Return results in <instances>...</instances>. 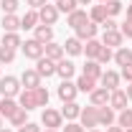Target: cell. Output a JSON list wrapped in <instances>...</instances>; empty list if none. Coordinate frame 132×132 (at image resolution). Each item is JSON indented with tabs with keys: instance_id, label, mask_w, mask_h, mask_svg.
Segmentation results:
<instances>
[{
	"instance_id": "42",
	"label": "cell",
	"mask_w": 132,
	"mask_h": 132,
	"mask_svg": "<svg viewBox=\"0 0 132 132\" xmlns=\"http://www.w3.org/2000/svg\"><path fill=\"white\" fill-rule=\"evenodd\" d=\"M18 132H41V127H38L36 122H26L23 127H18Z\"/></svg>"
},
{
	"instance_id": "48",
	"label": "cell",
	"mask_w": 132,
	"mask_h": 132,
	"mask_svg": "<svg viewBox=\"0 0 132 132\" xmlns=\"http://www.w3.org/2000/svg\"><path fill=\"white\" fill-rule=\"evenodd\" d=\"M76 3H79V5H89L92 0H76Z\"/></svg>"
},
{
	"instance_id": "40",
	"label": "cell",
	"mask_w": 132,
	"mask_h": 132,
	"mask_svg": "<svg viewBox=\"0 0 132 132\" xmlns=\"http://www.w3.org/2000/svg\"><path fill=\"white\" fill-rule=\"evenodd\" d=\"M119 76H122V79H125L127 84H132V64L122 66V71H119Z\"/></svg>"
},
{
	"instance_id": "25",
	"label": "cell",
	"mask_w": 132,
	"mask_h": 132,
	"mask_svg": "<svg viewBox=\"0 0 132 132\" xmlns=\"http://www.w3.org/2000/svg\"><path fill=\"white\" fill-rule=\"evenodd\" d=\"M114 64H117V66H127V64H132V48L119 46V48L114 51Z\"/></svg>"
},
{
	"instance_id": "15",
	"label": "cell",
	"mask_w": 132,
	"mask_h": 132,
	"mask_svg": "<svg viewBox=\"0 0 132 132\" xmlns=\"http://www.w3.org/2000/svg\"><path fill=\"white\" fill-rule=\"evenodd\" d=\"M99 81H102V86H104V89L114 92V89H119V81H122V76H119L117 71H109V69H107V71L102 74V79H99Z\"/></svg>"
},
{
	"instance_id": "19",
	"label": "cell",
	"mask_w": 132,
	"mask_h": 132,
	"mask_svg": "<svg viewBox=\"0 0 132 132\" xmlns=\"http://www.w3.org/2000/svg\"><path fill=\"white\" fill-rule=\"evenodd\" d=\"M56 74L61 76V79H71L74 74H76V66H74V61H66V59H61V61H56Z\"/></svg>"
},
{
	"instance_id": "10",
	"label": "cell",
	"mask_w": 132,
	"mask_h": 132,
	"mask_svg": "<svg viewBox=\"0 0 132 132\" xmlns=\"http://www.w3.org/2000/svg\"><path fill=\"white\" fill-rule=\"evenodd\" d=\"M20 84H23V89H38V86H41L38 71H36V69H26V71L20 74Z\"/></svg>"
},
{
	"instance_id": "9",
	"label": "cell",
	"mask_w": 132,
	"mask_h": 132,
	"mask_svg": "<svg viewBox=\"0 0 132 132\" xmlns=\"http://www.w3.org/2000/svg\"><path fill=\"white\" fill-rule=\"evenodd\" d=\"M36 71H38V76L43 79H48V76H53L56 74V61H51V59H46V56H41L38 61H36Z\"/></svg>"
},
{
	"instance_id": "33",
	"label": "cell",
	"mask_w": 132,
	"mask_h": 132,
	"mask_svg": "<svg viewBox=\"0 0 132 132\" xmlns=\"http://www.w3.org/2000/svg\"><path fill=\"white\" fill-rule=\"evenodd\" d=\"M56 8H59V13H74L76 8H79V3L76 0H56Z\"/></svg>"
},
{
	"instance_id": "38",
	"label": "cell",
	"mask_w": 132,
	"mask_h": 132,
	"mask_svg": "<svg viewBox=\"0 0 132 132\" xmlns=\"http://www.w3.org/2000/svg\"><path fill=\"white\" fill-rule=\"evenodd\" d=\"M36 97H38V104H41V107H48L51 94H48V89H46V86H38V89H36Z\"/></svg>"
},
{
	"instance_id": "29",
	"label": "cell",
	"mask_w": 132,
	"mask_h": 132,
	"mask_svg": "<svg viewBox=\"0 0 132 132\" xmlns=\"http://www.w3.org/2000/svg\"><path fill=\"white\" fill-rule=\"evenodd\" d=\"M89 20H92V23H97V26H102V23L107 20V8H104V3L92 8V13H89Z\"/></svg>"
},
{
	"instance_id": "55",
	"label": "cell",
	"mask_w": 132,
	"mask_h": 132,
	"mask_svg": "<svg viewBox=\"0 0 132 132\" xmlns=\"http://www.w3.org/2000/svg\"><path fill=\"white\" fill-rule=\"evenodd\" d=\"M0 66H3V64H0Z\"/></svg>"
},
{
	"instance_id": "41",
	"label": "cell",
	"mask_w": 132,
	"mask_h": 132,
	"mask_svg": "<svg viewBox=\"0 0 132 132\" xmlns=\"http://www.w3.org/2000/svg\"><path fill=\"white\" fill-rule=\"evenodd\" d=\"M64 132H86V130H84V127L79 125V122H66Z\"/></svg>"
},
{
	"instance_id": "35",
	"label": "cell",
	"mask_w": 132,
	"mask_h": 132,
	"mask_svg": "<svg viewBox=\"0 0 132 132\" xmlns=\"http://www.w3.org/2000/svg\"><path fill=\"white\" fill-rule=\"evenodd\" d=\"M18 0H3L0 3V8H3V15H15V10H18Z\"/></svg>"
},
{
	"instance_id": "22",
	"label": "cell",
	"mask_w": 132,
	"mask_h": 132,
	"mask_svg": "<svg viewBox=\"0 0 132 132\" xmlns=\"http://www.w3.org/2000/svg\"><path fill=\"white\" fill-rule=\"evenodd\" d=\"M84 76H89V79H102V64L99 61H94V59H86V64H84Z\"/></svg>"
},
{
	"instance_id": "43",
	"label": "cell",
	"mask_w": 132,
	"mask_h": 132,
	"mask_svg": "<svg viewBox=\"0 0 132 132\" xmlns=\"http://www.w3.org/2000/svg\"><path fill=\"white\" fill-rule=\"evenodd\" d=\"M102 28H104V31H119V26H117L114 18H107V20L102 23Z\"/></svg>"
},
{
	"instance_id": "4",
	"label": "cell",
	"mask_w": 132,
	"mask_h": 132,
	"mask_svg": "<svg viewBox=\"0 0 132 132\" xmlns=\"http://www.w3.org/2000/svg\"><path fill=\"white\" fill-rule=\"evenodd\" d=\"M20 51H23V56H26V59L38 61V59L43 56V43H38L36 38H28L26 43H20Z\"/></svg>"
},
{
	"instance_id": "51",
	"label": "cell",
	"mask_w": 132,
	"mask_h": 132,
	"mask_svg": "<svg viewBox=\"0 0 132 132\" xmlns=\"http://www.w3.org/2000/svg\"><path fill=\"white\" fill-rule=\"evenodd\" d=\"M89 132H99V130H97V127H94V130H89Z\"/></svg>"
},
{
	"instance_id": "17",
	"label": "cell",
	"mask_w": 132,
	"mask_h": 132,
	"mask_svg": "<svg viewBox=\"0 0 132 132\" xmlns=\"http://www.w3.org/2000/svg\"><path fill=\"white\" fill-rule=\"evenodd\" d=\"M79 114H81V107H79L76 102H64V107H61V117H64L66 122L79 119Z\"/></svg>"
},
{
	"instance_id": "31",
	"label": "cell",
	"mask_w": 132,
	"mask_h": 132,
	"mask_svg": "<svg viewBox=\"0 0 132 132\" xmlns=\"http://www.w3.org/2000/svg\"><path fill=\"white\" fill-rule=\"evenodd\" d=\"M117 125L122 127V130H130L132 127V109H122V112H117Z\"/></svg>"
},
{
	"instance_id": "47",
	"label": "cell",
	"mask_w": 132,
	"mask_h": 132,
	"mask_svg": "<svg viewBox=\"0 0 132 132\" xmlns=\"http://www.w3.org/2000/svg\"><path fill=\"white\" fill-rule=\"evenodd\" d=\"M127 18L132 20V5H127Z\"/></svg>"
},
{
	"instance_id": "11",
	"label": "cell",
	"mask_w": 132,
	"mask_h": 132,
	"mask_svg": "<svg viewBox=\"0 0 132 132\" xmlns=\"http://www.w3.org/2000/svg\"><path fill=\"white\" fill-rule=\"evenodd\" d=\"M33 38H36L38 43H43V46H46V43L53 41V28H51V26H43V23H38V26L33 28Z\"/></svg>"
},
{
	"instance_id": "49",
	"label": "cell",
	"mask_w": 132,
	"mask_h": 132,
	"mask_svg": "<svg viewBox=\"0 0 132 132\" xmlns=\"http://www.w3.org/2000/svg\"><path fill=\"white\" fill-rule=\"evenodd\" d=\"M3 119H5V117H3V114H0V130H3Z\"/></svg>"
},
{
	"instance_id": "53",
	"label": "cell",
	"mask_w": 132,
	"mask_h": 132,
	"mask_svg": "<svg viewBox=\"0 0 132 132\" xmlns=\"http://www.w3.org/2000/svg\"><path fill=\"white\" fill-rule=\"evenodd\" d=\"M125 132H132V127H130V130H125Z\"/></svg>"
},
{
	"instance_id": "50",
	"label": "cell",
	"mask_w": 132,
	"mask_h": 132,
	"mask_svg": "<svg viewBox=\"0 0 132 132\" xmlns=\"http://www.w3.org/2000/svg\"><path fill=\"white\" fill-rule=\"evenodd\" d=\"M0 132H13V130H8V127H3V130H0Z\"/></svg>"
},
{
	"instance_id": "36",
	"label": "cell",
	"mask_w": 132,
	"mask_h": 132,
	"mask_svg": "<svg viewBox=\"0 0 132 132\" xmlns=\"http://www.w3.org/2000/svg\"><path fill=\"white\" fill-rule=\"evenodd\" d=\"M13 61H15V51L0 46V64H13Z\"/></svg>"
},
{
	"instance_id": "24",
	"label": "cell",
	"mask_w": 132,
	"mask_h": 132,
	"mask_svg": "<svg viewBox=\"0 0 132 132\" xmlns=\"http://www.w3.org/2000/svg\"><path fill=\"white\" fill-rule=\"evenodd\" d=\"M38 23H41V20H38V10H31V8L26 10V15L20 18V28H23V31H33Z\"/></svg>"
},
{
	"instance_id": "46",
	"label": "cell",
	"mask_w": 132,
	"mask_h": 132,
	"mask_svg": "<svg viewBox=\"0 0 132 132\" xmlns=\"http://www.w3.org/2000/svg\"><path fill=\"white\" fill-rule=\"evenodd\" d=\"M125 92H127V99H132V84H127V89H125Z\"/></svg>"
},
{
	"instance_id": "23",
	"label": "cell",
	"mask_w": 132,
	"mask_h": 132,
	"mask_svg": "<svg viewBox=\"0 0 132 132\" xmlns=\"http://www.w3.org/2000/svg\"><path fill=\"white\" fill-rule=\"evenodd\" d=\"M64 53H69V56H79V53H84V41H79L76 36L66 38V43H64Z\"/></svg>"
},
{
	"instance_id": "6",
	"label": "cell",
	"mask_w": 132,
	"mask_h": 132,
	"mask_svg": "<svg viewBox=\"0 0 132 132\" xmlns=\"http://www.w3.org/2000/svg\"><path fill=\"white\" fill-rule=\"evenodd\" d=\"M38 20H41L43 26H56V20H59V8L46 3L43 8H38Z\"/></svg>"
},
{
	"instance_id": "3",
	"label": "cell",
	"mask_w": 132,
	"mask_h": 132,
	"mask_svg": "<svg viewBox=\"0 0 132 132\" xmlns=\"http://www.w3.org/2000/svg\"><path fill=\"white\" fill-rule=\"evenodd\" d=\"M41 122L46 125V130H59V127H64V117H61V112H59V109H51V107H43Z\"/></svg>"
},
{
	"instance_id": "37",
	"label": "cell",
	"mask_w": 132,
	"mask_h": 132,
	"mask_svg": "<svg viewBox=\"0 0 132 132\" xmlns=\"http://www.w3.org/2000/svg\"><path fill=\"white\" fill-rule=\"evenodd\" d=\"M97 61H99V64H109V61H114V53H112V48H107V46L102 43V51H99Z\"/></svg>"
},
{
	"instance_id": "54",
	"label": "cell",
	"mask_w": 132,
	"mask_h": 132,
	"mask_svg": "<svg viewBox=\"0 0 132 132\" xmlns=\"http://www.w3.org/2000/svg\"><path fill=\"white\" fill-rule=\"evenodd\" d=\"M99 3H107V0H99Z\"/></svg>"
},
{
	"instance_id": "21",
	"label": "cell",
	"mask_w": 132,
	"mask_h": 132,
	"mask_svg": "<svg viewBox=\"0 0 132 132\" xmlns=\"http://www.w3.org/2000/svg\"><path fill=\"white\" fill-rule=\"evenodd\" d=\"M43 56L51 59V61H61L66 53H64V46H59V43H53V41H51V43L43 46Z\"/></svg>"
},
{
	"instance_id": "52",
	"label": "cell",
	"mask_w": 132,
	"mask_h": 132,
	"mask_svg": "<svg viewBox=\"0 0 132 132\" xmlns=\"http://www.w3.org/2000/svg\"><path fill=\"white\" fill-rule=\"evenodd\" d=\"M43 132H56V130H43Z\"/></svg>"
},
{
	"instance_id": "12",
	"label": "cell",
	"mask_w": 132,
	"mask_h": 132,
	"mask_svg": "<svg viewBox=\"0 0 132 132\" xmlns=\"http://www.w3.org/2000/svg\"><path fill=\"white\" fill-rule=\"evenodd\" d=\"M114 122H117V112L109 107V104L99 107V127H112Z\"/></svg>"
},
{
	"instance_id": "5",
	"label": "cell",
	"mask_w": 132,
	"mask_h": 132,
	"mask_svg": "<svg viewBox=\"0 0 132 132\" xmlns=\"http://www.w3.org/2000/svg\"><path fill=\"white\" fill-rule=\"evenodd\" d=\"M18 104H20L26 112L41 107V104H38V97H36V89H20V94H18Z\"/></svg>"
},
{
	"instance_id": "20",
	"label": "cell",
	"mask_w": 132,
	"mask_h": 132,
	"mask_svg": "<svg viewBox=\"0 0 132 132\" xmlns=\"http://www.w3.org/2000/svg\"><path fill=\"white\" fill-rule=\"evenodd\" d=\"M109 89H104V86H97L92 94H89V99H92V104L94 107H104V104H109Z\"/></svg>"
},
{
	"instance_id": "45",
	"label": "cell",
	"mask_w": 132,
	"mask_h": 132,
	"mask_svg": "<svg viewBox=\"0 0 132 132\" xmlns=\"http://www.w3.org/2000/svg\"><path fill=\"white\" fill-rule=\"evenodd\" d=\"M107 132H125V130H122L119 125H112V127H107Z\"/></svg>"
},
{
	"instance_id": "1",
	"label": "cell",
	"mask_w": 132,
	"mask_h": 132,
	"mask_svg": "<svg viewBox=\"0 0 132 132\" xmlns=\"http://www.w3.org/2000/svg\"><path fill=\"white\" fill-rule=\"evenodd\" d=\"M79 125H81V127H89V130L99 127V107H94V104H89V107H81Z\"/></svg>"
},
{
	"instance_id": "28",
	"label": "cell",
	"mask_w": 132,
	"mask_h": 132,
	"mask_svg": "<svg viewBox=\"0 0 132 132\" xmlns=\"http://www.w3.org/2000/svg\"><path fill=\"white\" fill-rule=\"evenodd\" d=\"M76 89H79V92H84V94H92V92H94V89H97V79H89V76H79V79H76Z\"/></svg>"
},
{
	"instance_id": "39",
	"label": "cell",
	"mask_w": 132,
	"mask_h": 132,
	"mask_svg": "<svg viewBox=\"0 0 132 132\" xmlns=\"http://www.w3.org/2000/svg\"><path fill=\"white\" fill-rule=\"evenodd\" d=\"M119 33H122L125 38H132V20H130V18H127V20L119 26Z\"/></svg>"
},
{
	"instance_id": "34",
	"label": "cell",
	"mask_w": 132,
	"mask_h": 132,
	"mask_svg": "<svg viewBox=\"0 0 132 132\" xmlns=\"http://www.w3.org/2000/svg\"><path fill=\"white\" fill-rule=\"evenodd\" d=\"M26 122H28V112H26V109L20 107V109H18L15 114L10 117V125H13V127H23Z\"/></svg>"
},
{
	"instance_id": "27",
	"label": "cell",
	"mask_w": 132,
	"mask_h": 132,
	"mask_svg": "<svg viewBox=\"0 0 132 132\" xmlns=\"http://www.w3.org/2000/svg\"><path fill=\"white\" fill-rule=\"evenodd\" d=\"M99 51H102V41H97V38L84 41V53H86V59H94V61H97Z\"/></svg>"
},
{
	"instance_id": "7",
	"label": "cell",
	"mask_w": 132,
	"mask_h": 132,
	"mask_svg": "<svg viewBox=\"0 0 132 132\" xmlns=\"http://www.w3.org/2000/svg\"><path fill=\"white\" fill-rule=\"evenodd\" d=\"M76 94H79V89H76V84L71 81V79H66V81L59 84V99L61 102H74Z\"/></svg>"
},
{
	"instance_id": "8",
	"label": "cell",
	"mask_w": 132,
	"mask_h": 132,
	"mask_svg": "<svg viewBox=\"0 0 132 132\" xmlns=\"http://www.w3.org/2000/svg\"><path fill=\"white\" fill-rule=\"evenodd\" d=\"M127 92L125 89H114L112 94H109V107L114 109V112H122V109H127Z\"/></svg>"
},
{
	"instance_id": "2",
	"label": "cell",
	"mask_w": 132,
	"mask_h": 132,
	"mask_svg": "<svg viewBox=\"0 0 132 132\" xmlns=\"http://www.w3.org/2000/svg\"><path fill=\"white\" fill-rule=\"evenodd\" d=\"M20 79L18 76H0V94L3 97H18L20 94Z\"/></svg>"
},
{
	"instance_id": "32",
	"label": "cell",
	"mask_w": 132,
	"mask_h": 132,
	"mask_svg": "<svg viewBox=\"0 0 132 132\" xmlns=\"http://www.w3.org/2000/svg\"><path fill=\"white\" fill-rule=\"evenodd\" d=\"M104 8H107V18H114V15H119V13L125 10V5H122L119 0H107Z\"/></svg>"
},
{
	"instance_id": "18",
	"label": "cell",
	"mask_w": 132,
	"mask_h": 132,
	"mask_svg": "<svg viewBox=\"0 0 132 132\" xmlns=\"http://www.w3.org/2000/svg\"><path fill=\"white\" fill-rule=\"evenodd\" d=\"M86 20H89V15H86V10H81V8H76L74 13H69V15H66V26H71V28L76 31V28H79V26H84Z\"/></svg>"
},
{
	"instance_id": "26",
	"label": "cell",
	"mask_w": 132,
	"mask_h": 132,
	"mask_svg": "<svg viewBox=\"0 0 132 132\" xmlns=\"http://www.w3.org/2000/svg\"><path fill=\"white\" fill-rule=\"evenodd\" d=\"M0 26H3L5 33H18V28H20V18H18V15H3Z\"/></svg>"
},
{
	"instance_id": "16",
	"label": "cell",
	"mask_w": 132,
	"mask_h": 132,
	"mask_svg": "<svg viewBox=\"0 0 132 132\" xmlns=\"http://www.w3.org/2000/svg\"><path fill=\"white\" fill-rule=\"evenodd\" d=\"M76 38H79V41H92V38H97V23L86 20L84 26H79V28H76Z\"/></svg>"
},
{
	"instance_id": "30",
	"label": "cell",
	"mask_w": 132,
	"mask_h": 132,
	"mask_svg": "<svg viewBox=\"0 0 132 132\" xmlns=\"http://www.w3.org/2000/svg\"><path fill=\"white\" fill-rule=\"evenodd\" d=\"M20 43H23V41H20V36H18V33H5V36H3V41H0V46H5V48H20Z\"/></svg>"
},
{
	"instance_id": "13",
	"label": "cell",
	"mask_w": 132,
	"mask_h": 132,
	"mask_svg": "<svg viewBox=\"0 0 132 132\" xmlns=\"http://www.w3.org/2000/svg\"><path fill=\"white\" fill-rule=\"evenodd\" d=\"M18 109H20V104H18L13 97H3V99H0V114L5 117V119H10Z\"/></svg>"
},
{
	"instance_id": "14",
	"label": "cell",
	"mask_w": 132,
	"mask_h": 132,
	"mask_svg": "<svg viewBox=\"0 0 132 132\" xmlns=\"http://www.w3.org/2000/svg\"><path fill=\"white\" fill-rule=\"evenodd\" d=\"M122 41H125V36H122L119 31H104L102 33V43H104L107 48H119Z\"/></svg>"
},
{
	"instance_id": "44",
	"label": "cell",
	"mask_w": 132,
	"mask_h": 132,
	"mask_svg": "<svg viewBox=\"0 0 132 132\" xmlns=\"http://www.w3.org/2000/svg\"><path fill=\"white\" fill-rule=\"evenodd\" d=\"M46 3H48V0H26V5H28L31 10H38V8H43Z\"/></svg>"
}]
</instances>
